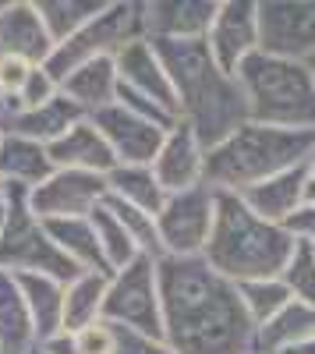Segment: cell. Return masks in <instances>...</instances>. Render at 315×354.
Returning a JSON list of instances; mask_svg holds the SVG:
<instances>
[{"label": "cell", "instance_id": "6da1fadb", "mask_svg": "<svg viewBox=\"0 0 315 354\" xmlns=\"http://www.w3.org/2000/svg\"><path fill=\"white\" fill-rule=\"evenodd\" d=\"M163 340L178 354H255V322L238 283L220 277L202 255L156 262Z\"/></svg>", "mask_w": 315, "mask_h": 354}, {"label": "cell", "instance_id": "7a4b0ae2", "mask_svg": "<svg viewBox=\"0 0 315 354\" xmlns=\"http://www.w3.org/2000/svg\"><path fill=\"white\" fill-rule=\"evenodd\" d=\"M163 71L174 85L178 117L195 131L202 149H216L241 124H248V106L234 75L220 71L206 39H149Z\"/></svg>", "mask_w": 315, "mask_h": 354}, {"label": "cell", "instance_id": "3957f363", "mask_svg": "<svg viewBox=\"0 0 315 354\" xmlns=\"http://www.w3.org/2000/svg\"><path fill=\"white\" fill-rule=\"evenodd\" d=\"M291 252H294V238L283 227L259 220L241 202V195L216 192L213 230L202 248V259L220 277H227L231 283L276 280Z\"/></svg>", "mask_w": 315, "mask_h": 354}, {"label": "cell", "instance_id": "277c9868", "mask_svg": "<svg viewBox=\"0 0 315 354\" xmlns=\"http://www.w3.org/2000/svg\"><path fill=\"white\" fill-rule=\"evenodd\" d=\"M315 149V131H283L266 124H241L227 142L206 153L202 185L241 195L269 177L301 167Z\"/></svg>", "mask_w": 315, "mask_h": 354}, {"label": "cell", "instance_id": "5b68a950", "mask_svg": "<svg viewBox=\"0 0 315 354\" xmlns=\"http://www.w3.org/2000/svg\"><path fill=\"white\" fill-rule=\"evenodd\" d=\"M251 124L283 131H315V78L308 64L255 50L234 71Z\"/></svg>", "mask_w": 315, "mask_h": 354}, {"label": "cell", "instance_id": "8992f818", "mask_svg": "<svg viewBox=\"0 0 315 354\" xmlns=\"http://www.w3.org/2000/svg\"><path fill=\"white\" fill-rule=\"evenodd\" d=\"M8 220L0 234V273H39L68 287L82 270L50 241L43 223L28 213V188L4 185Z\"/></svg>", "mask_w": 315, "mask_h": 354}, {"label": "cell", "instance_id": "52a82bcc", "mask_svg": "<svg viewBox=\"0 0 315 354\" xmlns=\"http://www.w3.org/2000/svg\"><path fill=\"white\" fill-rule=\"evenodd\" d=\"M135 39H146V4H106L103 15L93 18L82 32H75L61 46H53L43 68L61 85L75 68L96 61V57H117Z\"/></svg>", "mask_w": 315, "mask_h": 354}, {"label": "cell", "instance_id": "ba28073f", "mask_svg": "<svg viewBox=\"0 0 315 354\" xmlns=\"http://www.w3.org/2000/svg\"><path fill=\"white\" fill-rule=\"evenodd\" d=\"M103 322L124 326L163 340V315H160V290H156V262L138 255L121 273H113L103 298Z\"/></svg>", "mask_w": 315, "mask_h": 354}, {"label": "cell", "instance_id": "9c48e42d", "mask_svg": "<svg viewBox=\"0 0 315 354\" xmlns=\"http://www.w3.org/2000/svg\"><path fill=\"white\" fill-rule=\"evenodd\" d=\"M213 209H216V192L206 185L181 192V195H166L163 209L156 216L163 255H178V259L202 255L209 230H213Z\"/></svg>", "mask_w": 315, "mask_h": 354}, {"label": "cell", "instance_id": "30bf717a", "mask_svg": "<svg viewBox=\"0 0 315 354\" xmlns=\"http://www.w3.org/2000/svg\"><path fill=\"white\" fill-rule=\"evenodd\" d=\"M106 195V177L82 170H53L39 188L28 192V213L39 223L46 220H78L89 216Z\"/></svg>", "mask_w": 315, "mask_h": 354}, {"label": "cell", "instance_id": "8fae6325", "mask_svg": "<svg viewBox=\"0 0 315 354\" xmlns=\"http://www.w3.org/2000/svg\"><path fill=\"white\" fill-rule=\"evenodd\" d=\"M89 121L106 138L113 160L121 167H153V160L163 149V138H166V131L160 124L124 110L121 103H110V106L89 113Z\"/></svg>", "mask_w": 315, "mask_h": 354}, {"label": "cell", "instance_id": "7c38bea8", "mask_svg": "<svg viewBox=\"0 0 315 354\" xmlns=\"http://www.w3.org/2000/svg\"><path fill=\"white\" fill-rule=\"evenodd\" d=\"M259 50L283 61H315V4H259Z\"/></svg>", "mask_w": 315, "mask_h": 354}, {"label": "cell", "instance_id": "4fadbf2b", "mask_svg": "<svg viewBox=\"0 0 315 354\" xmlns=\"http://www.w3.org/2000/svg\"><path fill=\"white\" fill-rule=\"evenodd\" d=\"M206 46L213 53V61L220 64V71L234 75L259 50V4H248V0L220 4V11L209 25Z\"/></svg>", "mask_w": 315, "mask_h": 354}, {"label": "cell", "instance_id": "5bb4252c", "mask_svg": "<svg viewBox=\"0 0 315 354\" xmlns=\"http://www.w3.org/2000/svg\"><path fill=\"white\" fill-rule=\"evenodd\" d=\"M202 167H206V149L202 142L195 138V131L188 124H174L163 138V149L160 156L153 160V177L156 185L166 192V195H181V192H191L202 185Z\"/></svg>", "mask_w": 315, "mask_h": 354}, {"label": "cell", "instance_id": "9a60e30c", "mask_svg": "<svg viewBox=\"0 0 315 354\" xmlns=\"http://www.w3.org/2000/svg\"><path fill=\"white\" fill-rule=\"evenodd\" d=\"M113 68H117V82L128 85L131 93L153 100L160 110H166L170 117H178V96H174V85H170L163 61L156 57L149 36L146 39H135L131 46H124L117 57H113ZM181 121V117H178Z\"/></svg>", "mask_w": 315, "mask_h": 354}, {"label": "cell", "instance_id": "2e32d148", "mask_svg": "<svg viewBox=\"0 0 315 354\" xmlns=\"http://www.w3.org/2000/svg\"><path fill=\"white\" fill-rule=\"evenodd\" d=\"M46 156H50L53 170H82V174H99V177H106L113 167H117L106 138L93 128L89 117L71 124L61 138H53L46 145Z\"/></svg>", "mask_w": 315, "mask_h": 354}, {"label": "cell", "instance_id": "e0dca14e", "mask_svg": "<svg viewBox=\"0 0 315 354\" xmlns=\"http://www.w3.org/2000/svg\"><path fill=\"white\" fill-rule=\"evenodd\" d=\"M305 188H308V170H305V163H301V167H294V170H283V174L269 177V181L241 192V202H245L259 220L283 227V223H287V220L301 209V205H305Z\"/></svg>", "mask_w": 315, "mask_h": 354}, {"label": "cell", "instance_id": "ac0fdd59", "mask_svg": "<svg viewBox=\"0 0 315 354\" xmlns=\"http://www.w3.org/2000/svg\"><path fill=\"white\" fill-rule=\"evenodd\" d=\"M0 53L21 57L28 64H46L53 39L36 11V4H4L0 11Z\"/></svg>", "mask_w": 315, "mask_h": 354}, {"label": "cell", "instance_id": "d6986e66", "mask_svg": "<svg viewBox=\"0 0 315 354\" xmlns=\"http://www.w3.org/2000/svg\"><path fill=\"white\" fill-rule=\"evenodd\" d=\"M220 4H146L149 39H206Z\"/></svg>", "mask_w": 315, "mask_h": 354}, {"label": "cell", "instance_id": "ffe728a7", "mask_svg": "<svg viewBox=\"0 0 315 354\" xmlns=\"http://www.w3.org/2000/svg\"><path fill=\"white\" fill-rule=\"evenodd\" d=\"M61 96L71 100L82 113H96L110 103H117V68H113V57H96V61L75 68L61 82Z\"/></svg>", "mask_w": 315, "mask_h": 354}, {"label": "cell", "instance_id": "44dd1931", "mask_svg": "<svg viewBox=\"0 0 315 354\" xmlns=\"http://www.w3.org/2000/svg\"><path fill=\"white\" fill-rule=\"evenodd\" d=\"M78 121H85V113H82L71 100L57 96V100H50V103L39 106V110H18V113H11L0 128H8V131L18 135V138L50 145L53 138H61V135H64L71 124H78Z\"/></svg>", "mask_w": 315, "mask_h": 354}, {"label": "cell", "instance_id": "7402d4cb", "mask_svg": "<svg viewBox=\"0 0 315 354\" xmlns=\"http://www.w3.org/2000/svg\"><path fill=\"white\" fill-rule=\"evenodd\" d=\"M21 298H25V308L32 315V326H36V340L46 344L61 333V312H64V287L50 280V277H39V273H11Z\"/></svg>", "mask_w": 315, "mask_h": 354}, {"label": "cell", "instance_id": "603a6c76", "mask_svg": "<svg viewBox=\"0 0 315 354\" xmlns=\"http://www.w3.org/2000/svg\"><path fill=\"white\" fill-rule=\"evenodd\" d=\"M53 174V163L46 156V145L28 142L18 135H8L0 142V181L18 188H39Z\"/></svg>", "mask_w": 315, "mask_h": 354}, {"label": "cell", "instance_id": "cb8c5ba5", "mask_svg": "<svg viewBox=\"0 0 315 354\" xmlns=\"http://www.w3.org/2000/svg\"><path fill=\"white\" fill-rule=\"evenodd\" d=\"M43 230L50 234V241L61 248L82 273H103V277H110L89 216H78V220H46Z\"/></svg>", "mask_w": 315, "mask_h": 354}, {"label": "cell", "instance_id": "d4e9b609", "mask_svg": "<svg viewBox=\"0 0 315 354\" xmlns=\"http://www.w3.org/2000/svg\"><path fill=\"white\" fill-rule=\"evenodd\" d=\"M36 340L32 315L11 273H0V354H28Z\"/></svg>", "mask_w": 315, "mask_h": 354}, {"label": "cell", "instance_id": "484cf974", "mask_svg": "<svg viewBox=\"0 0 315 354\" xmlns=\"http://www.w3.org/2000/svg\"><path fill=\"white\" fill-rule=\"evenodd\" d=\"M308 337H315V308L291 301L266 326H259V333H255V354H287L291 347L305 344Z\"/></svg>", "mask_w": 315, "mask_h": 354}, {"label": "cell", "instance_id": "4316f807", "mask_svg": "<svg viewBox=\"0 0 315 354\" xmlns=\"http://www.w3.org/2000/svg\"><path fill=\"white\" fill-rule=\"evenodd\" d=\"M110 277L103 273H78L64 287V312H61V333H78L85 326L99 322L103 315V298H106Z\"/></svg>", "mask_w": 315, "mask_h": 354}, {"label": "cell", "instance_id": "83f0119b", "mask_svg": "<svg viewBox=\"0 0 315 354\" xmlns=\"http://www.w3.org/2000/svg\"><path fill=\"white\" fill-rule=\"evenodd\" d=\"M106 195L135 205L142 213H149L153 220L160 216L163 202H166V192L156 185L149 167H121V163L106 174Z\"/></svg>", "mask_w": 315, "mask_h": 354}, {"label": "cell", "instance_id": "f1b7e54d", "mask_svg": "<svg viewBox=\"0 0 315 354\" xmlns=\"http://www.w3.org/2000/svg\"><path fill=\"white\" fill-rule=\"evenodd\" d=\"M103 8L106 4H96V0H43V4H36V11H39V18L46 25L53 46H61L64 39L82 32L93 18L103 15Z\"/></svg>", "mask_w": 315, "mask_h": 354}, {"label": "cell", "instance_id": "f546056e", "mask_svg": "<svg viewBox=\"0 0 315 354\" xmlns=\"http://www.w3.org/2000/svg\"><path fill=\"white\" fill-rule=\"evenodd\" d=\"M89 223H93V230H96V241H99V252H103V262H106L110 277L121 273L124 266H131V262L142 255L138 245L131 241V234L121 227V220L113 216L103 202L89 213Z\"/></svg>", "mask_w": 315, "mask_h": 354}, {"label": "cell", "instance_id": "4dcf8cb0", "mask_svg": "<svg viewBox=\"0 0 315 354\" xmlns=\"http://www.w3.org/2000/svg\"><path fill=\"white\" fill-rule=\"evenodd\" d=\"M238 294H241V305H245V312H248V319L255 322V330L259 326H266V322L276 315V312H283L294 298H291V290L280 283V277L276 280H251V283H238Z\"/></svg>", "mask_w": 315, "mask_h": 354}, {"label": "cell", "instance_id": "1f68e13d", "mask_svg": "<svg viewBox=\"0 0 315 354\" xmlns=\"http://www.w3.org/2000/svg\"><path fill=\"white\" fill-rule=\"evenodd\" d=\"M280 283L291 290V298L315 308V245L294 241V252L280 273Z\"/></svg>", "mask_w": 315, "mask_h": 354}, {"label": "cell", "instance_id": "d6a6232c", "mask_svg": "<svg viewBox=\"0 0 315 354\" xmlns=\"http://www.w3.org/2000/svg\"><path fill=\"white\" fill-rule=\"evenodd\" d=\"M57 96H61V85L50 78V71L43 64H36L32 75H28V82H25V88L18 93V110H39Z\"/></svg>", "mask_w": 315, "mask_h": 354}, {"label": "cell", "instance_id": "836d02e7", "mask_svg": "<svg viewBox=\"0 0 315 354\" xmlns=\"http://www.w3.org/2000/svg\"><path fill=\"white\" fill-rule=\"evenodd\" d=\"M113 354H178L166 340H153L146 333H135V330H124V326H113Z\"/></svg>", "mask_w": 315, "mask_h": 354}, {"label": "cell", "instance_id": "e575fe53", "mask_svg": "<svg viewBox=\"0 0 315 354\" xmlns=\"http://www.w3.org/2000/svg\"><path fill=\"white\" fill-rule=\"evenodd\" d=\"M32 68H36V64L21 61V57L0 53V100H15L21 88H25V82H28V75H32Z\"/></svg>", "mask_w": 315, "mask_h": 354}, {"label": "cell", "instance_id": "d590c367", "mask_svg": "<svg viewBox=\"0 0 315 354\" xmlns=\"http://www.w3.org/2000/svg\"><path fill=\"white\" fill-rule=\"evenodd\" d=\"M75 340V351L78 354H113V330L110 322H93V326H85L78 333H71Z\"/></svg>", "mask_w": 315, "mask_h": 354}, {"label": "cell", "instance_id": "8d00e7d4", "mask_svg": "<svg viewBox=\"0 0 315 354\" xmlns=\"http://www.w3.org/2000/svg\"><path fill=\"white\" fill-rule=\"evenodd\" d=\"M283 230L291 234L294 241H308V245H315V202H305L301 209L283 223Z\"/></svg>", "mask_w": 315, "mask_h": 354}, {"label": "cell", "instance_id": "74e56055", "mask_svg": "<svg viewBox=\"0 0 315 354\" xmlns=\"http://www.w3.org/2000/svg\"><path fill=\"white\" fill-rule=\"evenodd\" d=\"M287 354H315V337H308L305 344H298V347H291Z\"/></svg>", "mask_w": 315, "mask_h": 354}, {"label": "cell", "instance_id": "f35d334b", "mask_svg": "<svg viewBox=\"0 0 315 354\" xmlns=\"http://www.w3.org/2000/svg\"><path fill=\"white\" fill-rule=\"evenodd\" d=\"M305 170H308V181L315 185V149H312V156L305 160Z\"/></svg>", "mask_w": 315, "mask_h": 354}, {"label": "cell", "instance_id": "ab89813d", "mask_svg": "<svg viewBox=\"0 0 315 354\" xmlns=\"http://www.w3.org/2000/svg\"><path fill=\"white\" fill-rule=\"evenodd\" d=\"M4 220H8V202H4V192H0V234H4Z\"/></svg>", "mask_w": 315, "mask_h": 354}, {"label": "cell", "instance_id": "60d3db41", "mask_svg": "<svg viewBox=\"0 0 315 354\" xmlns=\"http://www.w3.org/2000/svg\"><path fill=\"white\" fill-rule=\"evenodd\" d=\"M28 354H43V344H36V347H32V351H28Z\"/></svg>", "mask_w": 315, "mask_h": 354}, {"label": "cell", "instance_id": "b9f144b4", "mask_svg": "<svg viewBox=\"0 0 315 354\" xmlns=\"http://www.w3.org/2000/svg\"><path fill=\"white\" fill-rule=\"evenodd\" d=\"M308 71H312V78H315V61H312V64H308Z\"/></svg>", "mask_w": 315, "mask_h": 354}, {"label": "cell", "instance_id": "7bdbcfd3", "mask_svg": "<svg viewBox=\"0 0 315 354\" xmlns=\"http://www.w3.org/2000/svg\"><path fill=\"white\" fill-rule=\"evenodd\" d=\"M0 192H4V181H0Z\"/></svg>", "mask_w": 315, "mask_h": 354}, {"label": "cell", "instance_id": "ee69618b", "mask_svg": "<svg viewBox=\"0 0 315 354\" xmlns=\"http://www.w3.org/2000/svg\"><path fill=\"white\" fill-rule=\"evenodd\" d=\"M0 142H4V135H0Z\"/></svg>", "mask_w": 315, "mask_h": 354}]
</instances>
